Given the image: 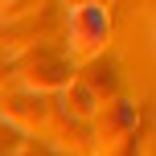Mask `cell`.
<instances>
[{
  "label": "cell",
  "instance_id": "6da1fadb",
  "mask_svg": "<svg viewBox=\"0 0 156 156\" xmlns=\"http://www.w3.org/2000/svg\"><path fill=\"white\" fill-rule=\"evenodd\" d=\"M8 66L21 78V90H33V94H45V90H54V86H66L70 74H74L70 58L58 54V49H49V45L25 49V54H16Z\"/></svg>",
  "mask_w": 156,
  "mask_h": 156
},
{
  "label": "cell",
  "instance_id": "7a4b0ae2",
  "mask_svg": "<svg viewBox=\"0 0 156 156\" xmlns=\"http://www.w3.org/2000/svg\"><path fill=\"white\" fill-rule=\"evenodd\" d=\"M107 33H111V12L103 4H78L66 16V37H70V54L90 62V58L103 54L107 45Z\"/></svg>",
  "mask_w": 156,
  "mask_h": 156
},
{
  "label": "cell",
  "instance_id": "3957f363",
  "mask_svg": "<svg viewBox=\"0 0 156 156\" xmlns=\"http://www.w3.org/2000/svg\"><path fill=\"white\" fill-rule=\"evenodd\" d=\"M54 103L45 94H33V90H16L0 99V119H4L12 132H37V127H49L54 119Z\"/></svg>",
  "mask_w": 156,
  "mask_h": 156
},
{
  "label": "cell",
  "instance_id": "277c9868",
  "mask_svg": "<svg viewBox=\"0 0 156 156\" xmlns=\"http://www.w3.org/2000/svg\"><path fill=\"white\" fill-rule=\"evenodd\" d=\"M94 140L107 148V144H115V140H123V136H132L136 132V107L132 103H123V99H115V103H103L99 107V115H94Z\"/></svg>",
  "mask_w": 156,
  "mask_h": 156
},
{
  "label": "cell",
  "instance_id": "5b68a950",
  "mask_svg": "<svg viewBox=\"0 0 156 156\" xmlns=\"http://www.w3.org/2000/svg\"><path fill=\"white\" fill-rule=\"evenodd\" d=\"M78 82L99 103H115L119 99V66L111 62V58H90V62L82 66V74H78Z\"/></svg>",
  "mask_w": 156,
  "mask_h": 156
},
{
  "label": "cell",
  "instance_id": "8992f818",
  "mask_svg": "<svg viewBox=\"0 0 156 156\" xmlns=\"http://www.w3.org/2000/svg\"><path fill=\"white\" fill-rule=\"evenodd\" d=\"M99 107H103V103L74 78V82L62 90V107H58V111H66V115H74V119H82V123H90V119L99 115Z\"/></svg>",
  "mask_w": 156,
  "mask_h": 156
},
{
  "label": "cell",
  "instance_id": "52a82bcc",
  "mask_svg": "<svg viewBox=\"0 0 156 156\" xmlns=\"http://www.w3.org/2000/svg\"><path fill=\"white\" fill-rule=\"evenodd\" d=\"M103 156H144V136H140V132L123 136V140L107 144V148H103Z\"/></svg>",
  "mask_w": 156,
  "mask_h": 156
}]
</instances>
